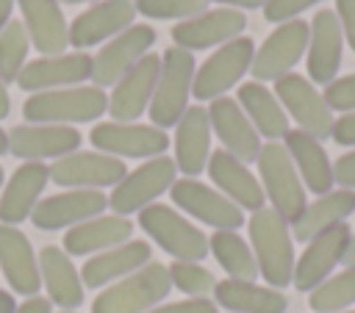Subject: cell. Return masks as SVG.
<instances>
[{
  "mask_svg": "<svg viewBox=\"0 0 355 313\" xmlns=\"http://www.w3.org/2000/svg\"><path fill=\"white\" fill-rule=\"evenodd\" d=\"M0 271L22 296H36L42 288L39 255L33 252L28 235L14 224H0Z\"/></svg>",
  "mask_w": 355,
  "mask_h": 313,
  "instance_id": "24",
  "label": "cell"
},
{
  "mask_svg": "<svg viewBox=\"0 0 355 313\" xmlns=\"http://www.w3.org/2000/svg\"><path fill=\"white\" fill-rule=\"evenodd\" d=\"M194 55L189 50L180 47H169L161 58V72H158V83L150 100V119L155 127H175L178 119L183 116V111L189 108V97H191V83H194Z\"/></svg>",
  "mask_w": 355,
  "mask_h": 313,
  "instance_id": "4",
  "label": "cell"
},
{
  "mask_svg": "<svg viewBox=\"0 0 355 313\" xmlns=\"http://www.w3.org/2000/svg\"><path fill=\"white\" fill-rule=\"evenodd\" d=\"M50 180V166L42 161H25L14 169L0 194V224H19L31 219L39 197Z\"/></svg>",
  "mask_w": 355,
  "mask_h": 313,
  "instance_id": "25",
  "label": "cell"
},
{
  "mask_svg": "<svg viewBox=\"0 0 355 313\" xmlns=\"http://www.w3.org/2000/svg\"><path fill=\"white\" fill-rule=\"evenodd\" d=\"M8 111H11V97H8V91H6V83L0 80V119H6Z\"/></svg>",
  "mask_w": 355,
  "mask_h": 313,
  "instance_id": "50",
  "label": "cell"
},
{
  "mask_svg": "<svg viewBox=\"0 0 355 313\" xmlns=\"http://www.w3.org/2000/svg\"><path fill=\"white\" fill-rule=\"evenodd\" d=\"M14 310H17L14 296H11L8 291H3V288H0V313H14Z\"/></svg>",
  "mask_w": 355,
  "mask_h": 313,
  "instance_id": "51",
  "label": "cell"
},
{
  "mask_svg": "<svg viewBox=\"0 0 355 313\" xmlns=\"http://www.w3.org/2000/svg\"><path fill=\"white\" fill-rule=\"evenodd\" d=\"M208 249L216 258V263L227 271L230 280H247L255 283L258 274V263L252 255V247L236 233V230H216L208 238Z\"/></svg>",
  "mask_w": 355,
  "mask_h": 313,
  "instance_id": "36",
  "label": "cell"
},
{
  "mask_svg": "<svg viewBox=\"0 0 355 313\" xmlns=\"http://www.w3.org/2000/svg\"><path fill=\"white\" fill-rule=\"evenodd\" d=\"M175 180H178V166H175L172 158H166V155L147 158L141 166H136L133 172H128L111 188V197H108L111 213L130 216V213L144 211L164 191H169Z\"/></svg>",
  "mask_w": 355,
  "mask_h": 313,
  "instance_id": "7",
  "label": "cell"
},
{
  "mask_svg": "<svg viewBox=\"0 0 355 313\" xmlns=\"http://www.w3.org/2000/svg\"><path fill=\"white\" fill-rule=\"evenodd\" d=\"M211 158V122L208 108L189 105L175 125V166L186 177H197Z\"/></svg>",
  "mask_w": 355,
  "mask_h": 313,
  "instance_id": "26",
  "label": "cell"
},
{
  "mask_svg": "<svg viewBox=\"0 0 355 313\" xmlns=\"http://www.w3.org/2000/svg\"><path fill=\"white\" fill-rule=\"evenodd\" d=\"M247 28V17L239 8H211L191 19H183L172 28V42L180 50H205L214 44H227L241 36Z\"/></svg>",
  "mask_w": 355,
  "mask_h": 313,
  "instance_id": "18",
  "label": "cell"
},
{
  "mask_svg": "<svg viewBox=\"0 0 355 313\" xmlns=\"http://www.w3.org/2000/svg\"><path fill=\"white\" fill-rule=\"evenodd\" d=\"M344 266L355 269V235L349 238V247H347V252H344Z\"/></svg>",
  "mask_w": 355,
  "mask_h": 313,
  "instance_id": "52",
  "label": "cell"
},
{
  "mask_svg": "<svg viewBox=\"0 0 355 313\" xmlns=\"http://www.w3.org/2000/svg\"><path fill=\"white\" fill-rule=\"evenodd\" d=\"M89 78H92L89 53H61V55H42L36 61H28L17 78V86L36 94L50 89L80 86Z\"/></svg>",
  "mask_w": 355,
  "mask_h": 313,
  "instance_id": "19",
  "label": "cell"
},
{
  "mask_svg": "<svg viewBox=\"0 0 355 313\" xmlns=\"http://www.w3.org/2000/svg\"><path fill=\"white\" fill-rule=\"evenodd\" d=\"M166 269H169L172 285L189 296H208L216 288V277L197 260H175Z\"/></svg>",
  "mask_w": 355,
  "mask_h": 313,
  "instance_id": "39",
  "label": "cell"
},
{
  "mask_svg": "<svg viewBox=\"0 0 355 313\" xmlns=\"http://www.w3.org/2000/svg\"><path fill=\"white\" fill-rule=\"evenodd\" d=\"M78 3H92V0H58V6H78Z\"/></svg>",
  "mask_w": 355,
  "mask_h": 313,
  "instance_id": "54",
  "label": "cell"
},
{
  "mask_svg": "<svg viewBox=\"0 0 355 313\" xmlns=\"http://www.w3.org/2000/svg\"><path fill=\"white\" fill-rule=\"evenodd\" d=\"M208 122H211V133H216V138L222 141V150L236 155L241 163H252L258 161L261 152V136L252 127V122L247 119V114L241 111V105L233 97H216L208 105Z\"/></svg>",
  "mask_w": 355,
  "mask_h": 313,
  "instance_id": "20",
  "label": "cell"
},
{
  "mask_svg": "<svg viewBox=\"0 0 355 313\" xmlns=\"http://www.w3.org/2000/svg\"><path fill=\"white\" fill-rule=\"evenodd\" d=\"M31 44L44 55H61L69 44V28L58 0H17Z\"/></svg>",
  "mask_w": 355,
  "mask_h": 313,
  "instance_id": "30",
  "label": "cell"
},
{
  "mask_svg": "<svg viewBox=\"0 0 355 313\" xmlns=\"http://www.w3.org/2000/svg\"><path fill=\"white\" fill-rule=\"evenodd\" d=\"M349 213H355V191L352 188H333L322 197H316L311 205H305V211L297 216V222H291V238L297 241H311L319 233L341 224Z\"/></svg>",
  "mask_w": 355,
  "mask_h": 313,
  "instance_id": "33",
  "label": "cell"
},
{
  "mask_svg": "<svg viewBox=\"0 0 355 313\" xmlns=\"http://www.w3.org/2000/svg\"><path fill=\"white\" fill-rule=\"evenodd\" d=\"M14 3L17 0H0V30L11 22V11H14Z\"/></svg>",
  "mask_w": 355,
  "mask_h": 313,
  "instance_id": "49",
  "label": "cell"
},
{
  "mask_svg": "<svg viewBox=\"0 0 355 313\" xmlns=\"http://www.w3.org/2000/svg\"><path fill=\"white\" fill-rule=\"evenodd\" d=\"M128 175L122 158L105 152H69L50 163V180L64 188H103L116 186Z\"/></svg>",
  "mask_w": 355,
  "mask_h": 313,
  "instance_id": "15",
  "label": "cell"
},
{
  "mask_svg": "<svg viewBox=\"0 0 355 313\" xmlns=\"http://www.w3.org/2000/svg\"><path fill=\"white\" fill-rule=\"evenodd\" d=\"M216 307H225L230 313H286L288 299L283 291L247 283V280H222L214 288Z\"/></svg>",
  "mask_w": 355,
  "mask_h": 313,
  "instance_id": "35",
  "label": "cell"
},
{
  "mask_svg": "<svg viewBox=\"0 0 355 313\" xmlns=\"http://www.w3.org/2000/svg\"><path fill=\"white\" fill-rule=\"evenodd\" d=\"M158 72H161V58L155 53H147L114 83L108 97V114L114 122H136L150 108Z\"/></svg>",
  "mask_w": 355,
  "mask_h": 313,
  "instance_id": "17",
  "label": "cell"
},
{
  "mask_svg": "<svg viewBox=\"0 0 355 313\" xmlns=\"http://www.w3.org/2000/svg\"><path fill=\"white\" fill-rule=\"evenodd\" d=\"M211 3V0H208ZM214 3H222V6H233V8H263L266 0H214Z\"/></svg>",
  "mask_w": 355,
  "mask_h": 313,
  "instance_id": "48",
  "label": "cell"
},
{
  "mask_svg": "<svg viewBox=\"0 0 355 313\" xmlns=\"http://www.w3.org/2000/svg\"><path fill=\"white\" fill-rule=\"evenodd\" d=\"M80 133L69 125H17L8 130V152L19 161H44V158H64L78 152Z\"/></svg>",
  "mask_w": 355,
  "mask_h": 313,
  "instance_id": "21",
  "label": "cell"
},
{
  "mask_svg": "<svg viewBox=\"0 0 355 313\" xmlns=\"http://www.w3.org/2000/svg\"><path fill=\"white\" fill-rule=\"evenodd\" d=\"M14 313H53V302L44 296H28L22 305H17Z\"/></svg>",
  "mask_w": 355,
  "mask_h": 313,
  "instance_id": "47",
  "label": "cell"
},
{
  "mask_svg": "<svg viewBox=\"0 0 355 313\" xmlns=\"http://www.w3.org/2000/svg\"><path fill=\"white\" fill-rule=\"evenodd\" d=\"M333 180L341 188H352L355 191V150L344 152L336 163H333Z\"/></svg>",
  "mask_w": 355,
  "mask_h": 313,
  "instance_id": "45",
  "label": "cell"
},
{
  "mask_svg": "<svg viewBox=\"0 0 355 313\" xmlns=\"http://www.w3.org/2000/svg\"><path fill=\"white\" fill-rule=\"evenodd\" d=\"M308 30H311V25L302 19H288L283 25H277L263 39V44L255 50L250 75L258 83L280 80L283 75H288L308 50Z\"/></svg>",
  "mask_w": 355,
  "mask_h": 313,
  "instance_id": "10",
  "label": "cell"
},
{
  "mask_svg": "<svg viewBox=\"0 0 355 313\" xmlns=\"http://www.w3.org/2000/svg\"><path fill=\"white\" fill-rule=\"evenodd\" d=\"M352 302H355V269L349 266L338 274H330L308 294V305L316 313H341Z\"/></svg>",
  "mask_w": 355,
  "mask_h": 313,
  "instance_id": "37",
  "label": "cell"
},
{
  "mask_svg": "<svg viewBox=\"0 0 355 313\" xmlns=\"http://www.w3.org/2000/svg\"><path fill=\"white\" fill-rule=\"evenodd\" d=\"M97 152L114 158H158L169 147V136L155 125L139 122H97L89 133Z\"/></svg>",
  "mask_w": 355,
  "mask_h": 313,
  "instance_id": "11",
  "label": "cell"
},
{
  "mask_svg": "<svg viewBox=\"0 0 355 313\" xmlns=\"http://www.w3.org/2000/svg\"><path fill=\"white\" fill-rule=\"evenodd\" d=\"M0 186H3V166H0Z\"/></svg>",
  "mask_w": 355,
  "mask_h": 313,
  "instance_id": "55",
  "label": "cell"
},
{
  "mask_svg": "<svg viewBox=\"0 0 355 313\" xmlns=\"http://www.w3.org/2000/svg\"><path fill=\"white\" fill-rule=\"evenodd\" d=\"M136 11L150 19H191L208 11V0H133Z\"/></svg>",
  "mask_w": 355,
  "mask_h": 313,
  "instance_id": "40",
  "label": "cell"
},
{
  "mask_svg": "<svg viewBox=\"0 0 355 313\" xmlns=\"http://www.w3.org/2000/svg\"><path fill=\"white\" fill-rule=\"evenodd\" d=\"M169 291V269L158 260H150L133 274L103 288L92 302V313H147L164 302Z\"/></svg>",
  "mask_w": 355,
  "mask_h": 313,
  "instance_id": "2",
  "label": "cell"
},
{
  "mask_svg": "<svg viewBox=\"0 0 355 313\" xmlns=\"http://www.w3.org/2000/svg\"><path fill=\"white\" fill-rule=\"evenodd\" d=\"M136 6L130 0H100L92 8L80 11L69 25V44L86 50L105 39H114L133 25Z\"/></svg>",
  "mask_w": 355,
  "mask_h": 313,
  "instance_id": "23",
  "label": "cell"
},
{
  "mask_svg": "<svg viewBox=\"0 0 355 313\" xmlns=\"http://www.w3.org/2000/svg\"><path fill=\"white\" fill-rule=\"evenodd\" d=\"M275 97L280 100L283 111L300 125V130H305L308 136H313L319 141L330 138L333 122H336L333 111L305 75L288 72L280 80H275Z\"/></svg>",
  "mask_w": 355,
  "mask_h": 313,
  "instance_id": "9",
  "label": "cell"
},
{
  "mask_svg": "<svg viewBox=\"0 0 355 313\" xmlns=\"http://www.w3.org/2000/svg\"><path fill=\"white\" fill-rule=\"evenodd\" d=\"M139 227L175 260H202L208 249V238L200 227H194L186 216H180L175 208L153 202L144 211H139Z\"/></svg>",
  "mask_w": 355,
  "mask_h": 313,
  "instance_id": "6",
  "label": "cell"
},
{
  "mask_svg": "<svg viewBox=\"0 0 355 313\" xmlns=\"http://www.w3.org/2000/svg\"><path fill=\"white\" fill-rule=\"evenodd\" d=\"M341 50H344V33L338 25V17L333 8H322L311 19L308 30V80L311 83H330L338 75L341 66Z\"/></svg>",
  "mask_w": 355,
  "mask_h": 313,
  "instance_id": "22",
  "label": "cell"
},
{
  "mask_svg": "<svg viewBox=\"0 0 355 313\" xmlns=\"http://www.w3.org/2000/svg\"><path fill=\"white\" fill-rule=\"evenodd\" d=\"M133 233V222L128 216L119 213H100L89 222H80L75 227L67 230L64 235V252L67 255H97L105 252L111 247H119L125 241H130Z\"/></svg>",
  "mask_w": 355,
  "mask_h": 313,
  "instance_id": "29",
  "label": "cell"
},
{
  "mask_svg": "<svg viewBox=\"0 0 355 313\" xmlns=\"http://www.w3.org/2000/svg\"><path fill=\"white\" fill-rule=\"evenodd\" d=\"M322 97H324V102L330 105V111L352 114V111H355V72L330 80V83L324 86V94H322Z\"/></svg>",
  "mask_w": 355,
  "mask_h": 313,
  "instance_id": "41",
  "label": "cell"
},
{
  "mask_svg": "<svg viewBox=\"0 0 355 313\" xmlns=\"http://www.w3.org/2000/svg\"><path fill=\"white\" fill-rule=\"evenodd\" d=\"M39 274L47 291V299L61 310H75L83 305V280L69 255L61 247H44L39 252Z\"/></svg>",
  "mask_w": 355,
  "mask_h": 313,
  "instance_id": "32",
  "label": "cell"
},
{
  "mask_svg": "<svg viewBox=\"0 0 355 313\" xmlns=\"http://www.w3.org/2000/svg\"><path fill=\"white\" fill-rule=\"evenodd\" d=\"M349 238H352V233H349L347 222H341V224L319 233L316 238H311L305 244V252L294 263V277H291L294 288L311 294L319 283H324L330 277V271L344 260Z\"/></svg>",
  "mask_w": 355,
  "mask_h": 313,
  "instance_id": "14",
  "label": "cell"
},
{
  "mask_svg": "<svg viewBox=\"0 0 355 313\" xmlns=\"http://www.w3.org/2000/svg\"><path fill=\"white\" fill-rule=\"evenodd\" d=\"M169 197L180 211L202 224H211L214 230H239L244 224V211L239 205L194 177H178L169 188Z\"/></svg>",
  "mask_w": 355,
  "mask_h": 313,
  "instance_id": "12",
  "label": "cell"
},
{
  "mask_svg": "<svg viewBox=\"0 0 355 313\" xmlns=\"http://www.w3.org/2000/svg\"><path fill=\"white\" fill-rule=\"evenodd\" d=\"M108 208V197L97 188H67L61 194L39 199L31 213L33 227L39 230H69L80 222L100 216Z\"/></svg>",
  "mask_w": 355,
  "mask_h": 313,
  "instance_id": "16",
  "label": "cell"
},
{
  "mask_svg": "<svg viewBox=\"0 0 355 313\" xmlns=\"http://www.w3.org/2000/svg\"><path fill=\"white\" fill-rule=\"evenodd\" d=\"M150 258H153L150 244L139 241V238H130L119 247H111L105 252L92 255L80 269V280H83L86 288H103V285H111V283L133 274L136 269L150 263Z\"/></svg>",
  "mask_w": 355,
  "mask_h": 313,
  "instance_id": "28",
  "label": "cell"
},
{
  "mask_svg": "<svg viewBox=\"0 0 355 313\" xmlns=\"http://www.w3.org/2000/svg\"><path fill=\"white\" fill-rule=\"evenodd\" d=\"M252 55H255V44L250 36H239L227 44H222L216 53H211L200 69L194 72V83H191V94L197 100H216L225 97V91L230 86H236L252 66Z\"/></svg>",
  "mask_w": 355,
  "mask_h": 313,
  "instance_id": "8",
  "label": "cell"
},
{
  "mask_svg": "<svg viewBox=\"0 0 355 313\" xmlns=\"http://www.w3.org/2000/svg\"><path fill=\"white\" fill-rule=\"evenodd\" d=\"M28 47H31V39L22 19H11L0 30V80L3 83H11L19 78L28 58Z\"/></svg>",
  "mask_w": 355,
  "mask_h": 313,
  "instance_id": "38",
  "label": "cell"
},
{
  "mask_svg": "<svg viewBox=\"0 0 355 313\" xmlns=\"http://www.w3.org/2000/svg\"><path fill=\"white\" fill-rule=\"evenodd\" d=\"M3 152H8V133L0 127V155H3Z\"/></svg>",
  "mask_w": 355,
  "mask_h": 313,
  "instance_id": "53",
  "label": "cell"
},
{
  "mask_svg": "<svg viewBox=\"0 0 355 313\" xmlns=\"http://www.w3.org/2000/svg\"><path fill=\"white\" fill-rule=\"evenodd\" d=\"M205 169H208V177L214 180L216 191H222L241 211H258V208L266 205L261 180L236 155H230L225 150H216V152H211Z\"/></svg>",
  "mask_w": 355,
  "mask_h": 313,
  "instance_id": "27",
  "label": "cell"
},
{
  "mask_svg": "<svg viewBox=\"0 0 355 313\" xmlns=\"http://www.w3.org/2000/svg\"><path fill=\"white\" fill-rule=\"evenodd\" d=\"M250 247L258 263V274L269 283V288H286L294 277V238L288 230V222L275 208H258L252 211L250 222Z\"/></svg>",
  "mask_w": 355,
  "mask_h": 313,
  "instance_id": "1",
  "label": "cell"
},
{
  "mask_svg": "<svg viewBox=\"0 0 355 313\" xmlns=\"http://www.w3.org/2000/svg\"><path fill=\"white\" fill-rule=\"evenodd\" d=\"M236 102L241 105V111L247 114V119L252 122L258 136H263L266 141H277L291 130L288 127V114L283 111L275 91H269L263 83H258V80L241 83L239 94H236Z\"/></svg>",
  "mask_w": 355,
  "mask_h": 313,
  "instance_id": "34",
  "label": "cell"
},
{
  "mask_svg": "<svg viewBox=\"0 0 355 313\" xmlns=\"http://www.w3.org/2000/svg\"><path fill=\"white\" fill-rule=\"evenodd\" d=\"M108 111V94L97 86H69L36 91L25 100L22 116L33 125H69L92 122Z\"/></svg>",
  "mask_w": 355,
  "mask_h": 313,
  "instance_id": "3",
  "label": "cell"
},
{
  "mask_svg": "<svg viewBox=\"0 0 355 313\" xmlns=\"http://www.w3.org/2000/svg\"><path fill=\"white\" fill-rule=\"evenodd\" d=\"M155 44V30L150 25H130L122 33H116L114 39H108V44L92 55V80L97 89L103 86H114L133 64H139L147 50Z\"/></svg>",
  "mask_w": 355,
  "mask_h": 313,
  "instance_id": "13",
  "label": "cell"
},
{
  "mask_svg": "<svg viewBox=\"0 0 355 313\" xmlns=\"http://www.w3.org/2000/svg\"><path fill=\"white\" fill-rule=\"evenodd\" d=\"M330 138L341 147H355V111L352 114H341L336 122H333V133Z\"/></svg>",
  "mask_w": 355,
  "mask_h": 313,
  "instance_id": "46",
  "label": "cell"
},
{
  "mask_svg": "<svg viewBox=\"0 0 355 313\" xmlns=\"http://www.w3.org/2000/svg\"><path fill=\"white\" fill-rule=\"evenodd\" d=\"M58 313H75V310H58Z\"/></svg>",
  "mask_w": 355,
  "mask_h": 313,
  "instance_id": "56",
  "label": "cell"
},
{
  "mask_svg": "<svg viewBox=\"0 0 355 313\" xmlns=\"http://www.w3.org/2000/svg\"><path fill=\"white\" fill-rule=\"evenodd\" d=\"M283 147L288 150V155L297 166V175L308 191H313L316 197L333 191V183H336L333 180V163H330L319 138H313L297 127V130H288L283 136Z\"/></svg>",
  "mask_w": 355,
  "mask_h": 313,
  "instance_id": "31",
  "label": "cell"
},
{
  "mask_svg": "<svg viewBox=\"0 0 355 313\" xmlns=\"http://www.w3.org/2000/svg\"><path fill=\"white\" fill-rule=\"evenodd\" d=\"M316 3H322V0H266L263 17H266L269 22L283 25V22H288V19H297L305 8L316 6Z\"/></svg>",
  "mask_w": 355,
  "mask_h": 313,
  "instance_id": "42",
  "label": "cell"
},
{
  "mask_svg": "<svg viewBox=\"0 0 355 313\" xmlns=\"http://www.w3.org/2000/svg\"><path fill=\"white\" fill-rule=\"evenodd\" d=\"M258 175H261V188L263 197L288 224L297 222V216L305 211V186L297 175V166L288 155V150L280 141H266L261 144L258 152Z\"/></svg>",
  "mask_w": 355,
  "mask_h": 313,
  "instance_id": "5",
  "label": "cell"
},
{
  "mask_svg": "<svg viewBox=\"0 0 355 313\" xmlns=\"http://www.w3.org/2000/svg\"><path fill=\"white\" fill-rule=\"evenodd\" d=\"M341 313H355V310H341Z\"/></svg>",
  "mask_w": 355,
  "mask_h": 313,
  "instance_id": "57",
  "label": "cell"
},
{
  "mask_svg": "<svg viewBox=\"0 0 355 313\" xmlns=\"http://www.w3.org/2000/svg\"><path fill=\"white\" fill-rule=\"evenodd\" d=\"M336 17L349 50L355 53V0H336Z\"/></svg>",
  "mask_w": 355,
  "mask_h": 313,
  "instance_id": "44",
  "label": "cell"
},
{
  "mask_svg": "<svg viewBox=\"0 0 355 313\" xmlns=\"http://www.w3.org/2000/svg\"><path fill=\"white\" fill-rule=\"evenodd\" d=\"M147 313H219L216 302H211L208 296H189L180 302H169V305H155Z\"/></svg>",
  "mask_w": 355,
  "mask_h": 313,
  "instance_id": "43",
  "label": "cell"
}]
</instances>
